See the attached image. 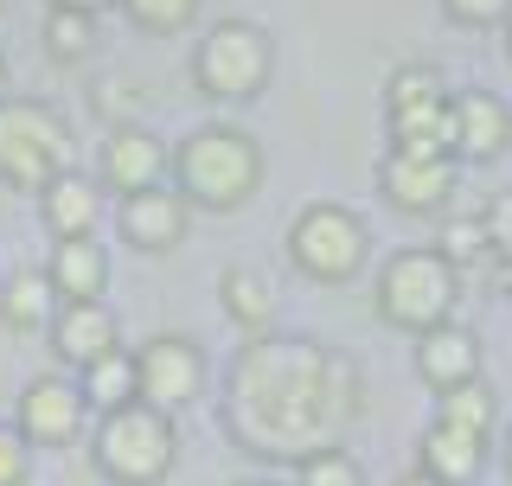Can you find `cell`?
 <instances>
[{"label": "cell", "mask_w": 512, "mask_h": 486, "mask_svg": "<svg viewBox=\"0 0 512 486\" xmlns=\"http://www.w3.org/2000/svg\"><path fill=\"white\" fill-rule=\"evenodd\" d=\"M359 416V371L340 352L314 339H263L256 333L231 365L224 429L256 461H301L314 448H333Z\"/></svg>", "instance_id": "1"}, {"label": "cell", "mask_w": 512, "mask_h": 486, "mask_svg": "<svg viewBox=\"0 0 512 486\" xmlns=\"http://www.w3.org/2000/svg\"><path fill=\"white\" fill-rule=\"evenodd\" d=\"M173 186L192 212H244L263 192V141L237 122H205L173 148Z\"/></svg>", "instance_id": "2"}, {"label": "cell", "mask_w": 512, "mask_h": 486, "mask_svg": "<svg viewBox=\"0 0 512 486\" xmlns=\"http://www.w3.org/2000/svg\"><path fill=\"white\" fill-rule=\"evenodd\" d=\"M90 467L109 486H160L180 467V429L154 403H116L90 423Z\"/></svg>", "instance_id": "3"}, {"label": "cell", "mask_w": 512, "mask_h": 486, "mask_svg": "<svg viewBox=\"0 0 512 486\" xmlns=\"http://www.w3.org/2000/svg\"><path fill=\"white\" fill-rule=\"evenodd\" d=\"M71 167V122L39 96H0V186L39 199Z\"/></svg>", "instance_id": "4"}, {"label": "cell", "mask_w": 512, "mask_h": 486, "mask_svg": "<svg viewBox=\"0 0 512 486\" xmlns=\"http://www.w3.org/2000/svg\"><path fill=\"white\" fill-rule=\"evenodd\" d=\"M372 301H378V320H384V327H397V333H429V327H442V320L455 314V301H461V269L448 263L442 250H397L391 263L378 269Z\"/></svg>", "instance_id": "5"}, {"label": "cell", "mask_w": 512, "mask_h": 486, "mask_svg": "<svg viewBox=\"0 0 512 486\" xmlns=\"http://www.w3.org/2000/svg\"><path fill=\"white\" fill-rule=\"evenodd\" d=\"M276 71V39L256 20H218L192 45V90L205 103H256Z\"/></svg>", "instance_id": "6"}, {"label": "cell", "mask_w": 512, "mask_h": 486, "mask_svg": "<svg viewBox=\"0 0 512 486\" xmlns=\"http://www.w3.org/2000/svg\"><path fill=\"white\" fill-rule=\"evenodd\" d=\"M372 256V237H365V218L340 199H314L288 218V263H295L308 282L340 288L365 269Z\"/></svg>", "instance_id": "7"}, {"label": "cell", "mask_w": 512, "mask_h": 486, "mask_svg": "<svg viewBox=\"0 0 512 486\" xmlns=\"http://www.w3.org/2000/svg\"><path fill=\"white\" fill-rule=\"evenodd\" d=\"M205 378H212V365H205L199 339H186V333H160V339H148V346L135 352L141 403H154V410H167V416H180L186 403H199Z\"/></svg>", "instance_id": "8"}, {"label": "cell", "mask_w": 512, "mask_h": 486, "mask_svg": "<svg viewBox=\"0 0 512 486\" xmlns=\"http://www.w3.org/2000/svg\"><path fill=\"white\" fill-rule=\"evenodd\" d=\"M90 403L77 391V378H64V371H39V378L20 391V416H13V429L26 435L32 448H71L77 435L90 429Z\"/></svg>", "instance_id": "9"}, {"label": "cell", "mask_w": 512, "mask_h": 486, "mask_svg": "<svg viewBox=\"0 0 512 486\" xmlns=\"http://www.w3.org/2000/svg\"><path fill=\"white\" fill-rule=\"evenodd\" d=\"M167 173V141L141 122H116L103 128V148H96V186L128 199V192H148Z\"/></svg>", "instance_id": "10"}, {"label": "cell", "mask_w": 512, "mask_h": 486, "mask_svg": "<svg viewBox=\"0 0 512 486\" xmlns=\"http://www.w3.org/2000/svg\"><path fill=\"white\" fill-rule=\"evenodd\" d=\"M116 224H122V243L141 256H167L192 237V205L180 186H148V192H128L116 205Z\"/></svg>", "instance_id": "11"}, {"label": "cell", "mask_w": 512, "mask_h": 486, "mask_svg": "<svg viewBox=\"0 0 512 486\" xmlns=\"http://www.w3.org/2000/svg\"><path fill=\"white\" fill-rule=\"evenodd\" d=\"M378 192L404 218H436L455 199V160H416V154H384Z\"/></svg>", "instance_id": "12"}, {"label": "cell", "mask_w": 512, "mask_h": 486, "mask_svg": "<svg viewBox=\"0 0 512 486\" xmlns=\"http://www.w3.org/2000/svg\"><path fill=\"white\" fill-rule=\"evenodd\" d=\"M45 339H52L58 371H84L90 359H103V352L122 346V320L109 314V301H58Z\"/></svg>", "instance_id": "13"}, {"label": "cell", "mask_w": 512, "mask_h": 486, "mask_svg": "<svg viewBox=\"0 0 512 486\" xmlns=\"http://www.w3.org/2000/svg\"><path fill=\"white\" fill-rule=\"evenodd\" d=\"M416 378H423L436 397L461 391V384H474V378H480V339H474L468 327H455V320L416 333Z\"/></svg>", "instance_id": "14"}, {"label": "cell", "mask_w": 512, "mask_h": 486, "mask_svg": "<svg viewBox=\"0 0 512 486\" xmlns=\"http://www.w3.org/2000/svg\"><path fill=\"white\" fill-rule=\"evenodd\" d=\"M384 122H391V154L455 160V96H423V103L384 109Z\"/></svg>", "instance_id": "15"}, {"label": "cell", "mask_w": 512, "mask_h": 486, "mask_svg": "<svg viewBox=\"0 0 512 486\" xmlns=\"http://www.w3.org/2000/svg\"><path fill=\"white\" fill-rule=\"evenodd\" d=\"M512 148V103L493 90H461L455 96V160H500Z\"/></svg>", "instance_id": "16"}, {"label": "cell", "mask_w": 512, "mask_h": 486, "mask_svg": "<svg viewBox=\"0 0 512 486\" xmlns=\"http://www.w3.org/2000/svg\"><path fill=\"white\" fill-rule=\"evenodd\" d=\"M39 224L45 237H96V224H103V186H96V173H71L64 167L52 186L39 192Z\"/></svg>", "instance_id": "17"}, {"label": "cell", "mask_w": 512, "mask_h": 486, "mask_svg": "<svg viewBox=\"0 0 512 486\" xmlns=\"http://www.w3.org/2000/svg\"><path fill=\"white\" fill-rule=\"evenodd\" d=\"M416 467L423 474H436L442 486H468L480 480V467H487V435H468V429H455V423H429L423 429V442H416Z\"/></svg>", "instance_id": "18"}, {"label": "cell", "mask_w": 512, "mask_h": 486, "mask_svg": "<svg viewBox=\"0 0 512 486\" xmlns=\"http://www.w3.org/2000/svg\"><path fill=\"white\" fill-rule=\"evenodd\" d=\"M45 275H52L58 301H103V288H109V250L96 237H58L52 256H45Z\"/></svg>", "instance_id": "19"}, {"label": "cell", "mask_w": 512, "mask_h": 486, "mask_svg": "<svg viewBox=\"0 0 512 486\" xmlns=\"http://www.w3.org/2000/svg\"><path fill=\"white\" fill-rule=\"evenodd\" d=\"M52 314H58V288H52L45 269L26 263V269H13L7 282H0V327L7 333H45Z\"/></svg>", "instance_id": "20"}, {"label": "cell", "mask_w": 512, "mask_h": 486, "mask_svg": "<svg viewBox=\"0 0 512 486\" xmlns=\"http://www.w3.org/2000/svg\"><path fill=\"white\" fill-rule=\"evenodd\" d=\"M218 301L244 333H269V320H276V282H269L263 269H244V263L224 269L218 275Z\"/></svg>", "instance_id": "21"}, {"label": "cell", "mask_w": 512, "mask_h": 486, "mask_svg": "<svg viewBox=\"0 0 512 486\" xmlns=\"http://www.w3.org/2000/svg\"><path fill=\"white\" fill-rule=\"evenodd\" d=\"M77 391H84V403H90L96 416L116 410V403H135V397H141V384H135V352L116 346V352H103V359H90L84 371H77Z\"/></svg>", "instance_id": "22"}, {"label": "cell", "mask_w": 512, "mask_h": 486, "mask_svg": "<svg viewBox=\"0 0 512 486\" xmlns=\"http://www.w3.org/2000/svg\"><path fill=\"white\" fill-rule=\"evenodd\" d=\"M45 52H52L58 64H84L96 52V13L45 7Z\"/></svg>", "instance_id": "23"}, {"label": "cell", "mask_w": 512, "mask_h": 486, "mask_svg": "<svg viewBox=\"0 0 512 486\" xmlns=\"http://www.w3.org/2000/svg\"><path fill=\"white\" fill-rule=\"evenodd\" d=\"M436 416H442V423H455V429H468V435H493V423H500V397L474 378V384H461V391H448Z\"/></svg>", "instance_id": "24"}, {"label": "cell", "mask_w": 512, "mask_h": 486, "mask_svg": "<svg viewBox=\"0 0 512 486\" xmlns=\"http://www.w3.org/2000/svg\"><path fill=\"white\" fill-rule=\"evenodd\" d=\"M295 486H365V467L333 442V448H314V455L295 461Z\"/></svg>", "instance_id": "25"}, {"label": "cell", "mask_w": 512, "mask_h": 486, "mask_svg": "<svg viewBox=\"0 0 512 486\" xmlns=\"http://www.w3.org/2000/svg\"><path fill=\"white\" fill-rule=\"evenodd\" d=\"M116 7H122L141 32H160V39H173V32H186L192 20H199L205 0H116Z\"/></svg>", "instance_id": "26"}, {"label": "cell", "mask_w": 512, "mask_h": 486, "mask_svg": "<svg viewBox=\"0 0 512 486\" xmlns=\"http://www.w3.org/2000/svg\"><path fill=\"white\" fill-rule=\"evenodd\" d=\"M423 96H448L442 71H436V64H404V71H391V84H384V109L423 103Z\"/></svg>", "instance_id": "27"}, {"label": "cell", "mask_w": 512, "mask_h": 486, "mask_svg": "<svg viewBox=\"0 0 512 486\" xmlns=\"http://www.w3.org/2000/svg\"><path fill=\"white\" fill-rule=\"evenodd\" d=\"M32 474V442L13 423H0V486H26Z\"/></svg>", "instance_id": "28"}, {"label": "cell", "mask_w": 512, "mask_h": 486, "mask_svg": "<svg viewBox=\"0 0 512 486\" xmlns=\"http://www.w3.org/2000/svg\"><path fill=\"white\" fill-rule=\"evenodd\" d=\"M442 13L455 26H506L512 20V0H442Z\"/></svg>", "instance_id": "29"}, {"label": "cell", "mask_w": 512, "mask_h": 486, "mask_svg": "<svg viewBox=\"0 0 512 486\" xmlns=\"http://www.w3.org/2000/svg\"><path fill=\"white\" fill-rule=\"evenodd\" d=\"M96 116H103L109 128H116V122H135V90L116 84V77H109V84H96Z\"/></svg>", "instance_id": "30"}, {"label": "cell", "mask_w": 512, "mask_h": 486, "mask_svg": "<svg viewBox=\"0 0 512 486\" xmlns=\"http://www.w3.org/2000/svg\"><path fill=\"white\" fill-rule=\"evenodd\" d=\"M480 243H487V231H480V224H448V237H442V256H448V263H461V256H474Z\"/></svg>", "instance_id": "31"}, {"label": "cell", "mask_w": 512, "mask_h": 486, "mask_svg": "<svg viewBox=\"0 0 512 486\" xmlns=\"http://www.w3.org/2000/svg\"><path fill=\"white\" fill-rule=\"evenodd\" d=\"M45 7H77V13H103V7H116V0H45Z\"/></svg>", "instance_id": "32"}, {"label": "cell", "mask_w": 512, "mask_h": 486, "mask_svg": "<svg viewBox=\"0 0 512 486\" xmlns=\"http://www.w3.org/2000/svg\"><path fill=\"white\" fill-rule=\"evenodd\" d=\"M397 486H442V480H436V474H423V467H410V474L397 480Z\"/></svg>", "instance_id": "33"}, {"label": "cell", "mask_w": 512, "mask_h": 486, "mask_svg": "<svg viewBox=\"0 0 512 486\" xmlns=\"http://www.w3.org/2000/svg\"><path fill=\"white\" fill-rule=\"evenodd\" d=\"M0 96H7V52H0Z\"/></svg>", "instance_id": "34"}, {"label": "cell", "mask_w": 512, "mask_h": 486, "mask_svg": "<svg viewBox=\"0 0 512 486\" xmlns=\"http://www.w3.org/2000/svg\"><path fill=\"white\" fill-rule=\"evenodd\" d=\"M506 474H512V429H506Z\"/></svg>", "instance_id": "35"}, {"label": "cell", "mask_w": 512, "mask_h": 486, "mask_svg": "<svg viewBox=\"0 0 512 486\" xmlns=\"http://www.w3.org/2000/svg\"><path fill=\"white\" fill-rule=\"evenodd\" d=\"M231 486H269V480H231Z\"/></svg>", "instance_id": "36"}, {"label": "cell", "mask_w": 512, "mask_h": 486, "mask_svg": "<svg viewBox=\"0 0 512 486\" xmlns=\"http://www.w3.org/2000/svg\"><path fill=\"white\" fill-rule=\"evenodd\" d=\"M506 52H512V20H506Z\"/></svg>", "instance_id": "37"}]
</instances>
